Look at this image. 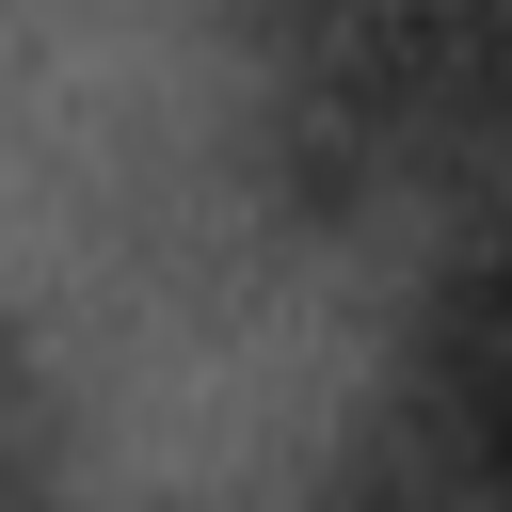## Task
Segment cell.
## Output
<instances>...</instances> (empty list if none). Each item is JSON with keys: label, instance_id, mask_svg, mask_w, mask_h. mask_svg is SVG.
Wrapping results in <instances>:
<instances>
[{"label": "cell", "instance_id": "1", "mask_svg": "<svg viewBox=\"0 0 512 512\" xmlns=\"http://www.w3.org/2000/svg\"><path fill=\"white\" fill-rule=\"evenodd\" d=\"M16 432H32V400H16V352H0V480H16Z\"/></svg>", "mask_w": 512, "mask_h": 512}, {"label": "cell", "instance_id": "2", "mask_svg": "<svg viewBox=\"0 0 512 512\" xmlns=\"http://www.w3.org/2000/svg\"><path fill=\"white\" fill-rule=\"evenodd\" d=\"M0 512H48V496H32V480H0Z\"/></svg>", "mask_w": 512, "mask_h": 512}]
</instances>
